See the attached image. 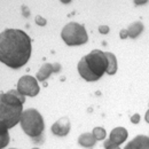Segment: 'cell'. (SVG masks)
I'll return each instance as SVG.
<instances>
[{"label": "cell", "mask_w": 149, "mask_h": 149, "mask_svg": "<svg viewBox=\"0 0 149 149\" xmlns=\"http://www.w3.org/2000/svg\"><path fill=\"white\" fill-rule=\"evenodd\" d=\"M31 56V39L19 29H6L0 33V62L19 69Z\"/></svg>", "instance_id": "cell-1"}, {"label": "cell", "mask_w": 149, "mask_h": 149, "mask_svg": "<svg viewBox=\"0 0 149 149\" xmlns=\"http://www.w3.org/2000/svg\"><path fill=\"white\" fill-rule=\"evenodd\" d=\"M24 95L17 90H10L7 93H0V125L6 129L14 127L21 119L23 112Z\"/></svg>", "instance_id": "cell-2"}, {"label": "cell", "mask_w": 149, "mask_h": 149, "mask_svg": "<svg viewBox=\"0 0 149 149\" xmlns=\"http://www.w3.org/2000/svg\"><path fill=\"white\" fill-rule=\"evenodd\" d=\"M108 60L104 52L94 49L85 55L78 63V72L87 81H96L106 72Z\"/></svg>", "instance_id": "cell-3"}, {"label": "cell", "mask_w": 149, "mask_h": 149, "mask_svg": "<svg viewBox=\"0 0 149 149\" xmlns=\"http://www.w3.org/2000/svg\"><path fill=\"white\" fill-rule=\"evenodd\" d=\"M19 123L24 133L28 134L30 138H32L33 141H39V139H42L45 124L42 116L38 110L32 108L24 110L21 115Z\"/></svg>", "instance_id": "cell-4"}, {"label": "cell", "mask_w": 149, "mask_h": 149, "mask_svg": "<svg viewBox=\"0 0 149 149\" xmlns=\"http://www.w3.org/2000/svg\"><path fill=\"white\" fill-rule=\"evenodd\" d=\"M61 37L68 46H79V45L86 44L88 40L85 26L76 22L68 23L62 29Z\"/></svg>", "instance_id": "cell-5"}, {"label": "cell", "mask_w": 149, "mask_h": 149, "mask_svg": "<svg viewBox=\"0 0 149 149\" xmlns=\"http://www.w3.org/2000/svg\"><path fill=\"white\" fill-rule=\"evenodd\" d=\"M39 84L38 80L32 76H23L17 83V92L22 95L36 96L39 93Z\"/></svg>", "instance_id": "cell-6"}, {"label": "cell", "mask_w": 149, "mask_h": 149, "mask_svg": "<svg viewBox=\"0 0 149 149\" xmlns=\"http://www.w3.org/2000/svg\"><path fill=\"white\" fill-rule=\"evenodd\" d=\"M127 131L124 127H115L110 133L109 140H107L108 143L113 145V146H119L123 142H125V140L127 139Z\"/></svg>", "instance_id": "cell-7"}, {"label": "cell", "mask_w": 149, "mask_h": 149, "mask_svg": "<svg viewBox=\"0 0 149 149\" xmlns=\"http://www.w3.org/2000/svg\"><path fill=\"white\" fill-rule=\"evenodd\" d=\"M70 122L67 117H63V118H60L57 122H55V124H53L52 126V132L53 134H55L57 136H65L69 131H70Z\"/></svg>", "instance_id": "cell-8"}, {"label": "cell", "mask_w": 149, "mask_h": 149, "mask_svg": "<svg viewBox=\"0 0 149 149\" xmlns=\"http://www.w3.org/2000/svg\"><path fill=\"white\" fill-rule=\"evenodd\" d=\"M124 149H149L148 135H138L125 146Z\"/></svg>", "instance_id": "cell-9"}, {"label": "cell", "mask_w": 149, "mask_h": 149, "mask_svg": "<svg viewBox=\"0 0 149 149\" xmlns=\"http://www.w3.org/2000/svg\"><path fill=\"white\" fill-rule=\"evenodd\" d=\"M52 72H54V70H53V64H49V63H45V64H42V67L40 68V70L37 72V77H36V79L39 80V81H45L51 74Z\"/></svg>", "instance_id": "cell-10"}, {"label": "cell", "mask_w": 149, "mask_h": 149, "mask_svg": "<svg viewBox=\"0 0 149 149\" xmlns=\"http://www.w3.org/2000/svg\"><path fill=\"white\" fill-rule=\"evenodd\" d=\"M95 142H96V140L92 133H84L78 138V143L85 148H92L95 145Z\"/></svg>", "instance_id": "cell-11"}, {"label": "cell", "mask_w": 149, "mask_h": 149, "mask_svg": "<svg viewBox=\"0 0 149 149\" xmlns=\"http://www.w3.org/2000/svg\"><path fill=\"white\" fill-rule=\"evenodd\" d=\"M104 55L108 60V67H107L106 72L112 76V74H115L117 72V60H116V56L113 55L112 53H110V52H106Z\"/></svg>", "instance_id": "cell-12"}, {"label": "cell", "mask_w": 149, "mask_h": 149, "mask_svg": "<svg viewBox=\"0 0 149 149\" xmlns=\"http://www.w3.org/2000/svg\"><path fill=\"white\" fill-rule=\"evenodd\" d=\"M143 30V24L141 22H134L130 24L129 29H127V33H129V37L131 38H136Z\"/></svg>", "instance_id": "cell-13"}, {"label": "cell", "mask_w": 149, "mask_h": 149, "mask_svg": "<svg viewBox=\"0 0 149 149\" xmlns=\"http://www.w3.org/2000/svg\"><path fill=\"white\" fill-rule=\"evenodd\" d=\"M9 143V132L8 129L3 127L0 125V149H3L7 147V145Z\"/></svg>", "instance_id": "cell-14"}, {"label": "cell", "mask_w": 149, "mask_h": 149, "mask_svg": "<svg viewBox=\"0 0 149 149\" xmlns=\"http://www.w3.org/2000/svg\"><path fill=\"white\" fill-rule=\"evenodd\" d=\"M92 134H93V136L95 138V140H103L104 138H106V135H107V133H106V130L103 129V127H94L93 131H92Z\"/></svg>", "instance_id": "cell-15"}, {"label": "cell", "mask_w": 149, "mask_h": 149, "mask_svg": "<svg viewBox=\"0 0 149 149\" xmlns=\"http://www.w3.org/2000/svg\"><path fill=\"white\" fill-rule=\"evenodd\" d=\"M36 23H37L38 25H40V26H44V25H46L47 21L44 19V17H41V16L37 15V16H36Z\"/></svg>", "instance_id": "cell-16"}, {"label": "cell", "mask_w": 149, "mask_h": 149, "mask_svg": "<svg viewBox=\"0 0 149 149\" xmlns=\"http://www.w3.org/2000/svg\"><path fill=\"white\" fill-rule=\"evenodd\" d=\"M109 26H107V25H101L100 28H99V31H100V33H103V35H106V33H108L109 32Z\"/></svg>", "instance_id": "cell-17"}, {"label": "cell", "mask_w": 149, "mask_h": 149, "mask_svg": "<svg viewBox=\"0 0 149 149\" xmlns=\"http://www.w3.org/2000/svg\"><path fill=\"white\" fill-rule=\"evenodd\" d=\"M131 122H132L133 124H138V123L140 122V116H139L138 113H134V115L131 117Z\"/></svg>", "instance_id": "cell-18"}, {"label": "cell", "mask_w": 149, "mask_h": 149, "mask_svg": "<svg viewBox=\"0 0 149 149\" xmlns=\"http://www.w3.org/2000/svg\"><path fill=\"white\" fill-rule=\"evenodd\" d=\"M104 148L106 149H120L118 146H113V145H110L108 143L107 141H104Z\"/></svg>", "instance_id": "cell-19"}, {"label": "cell", "mask_w": 149, "mask_h": 149, "mask_svg": "<svg viewBox=\"0 0 149 149\" xmlns=\"http://www.w3.org/2000/svg\"><path fill=\"white\" fill-rule=\"evenodd\" d=\"M119 36H120V39H126V38L129 37L127 30H125V29H124V30H122V31H120V35H119Z\"/></svg>", "instance_id": "cell-20"}, {"label": "cell", "mask_w": 149, "mask_h": 149, "mask_svg": "<svg viewBox=\"0 0 149 149\" xmlns=\"http://www.w3.org/2000/svg\"><path fill=\"white\" fill-rule=\"evenodd\" d=\"M60 69H61V67H60V64H58V63H55V64H53V70H54V72H57V71H60Z\"/></svg>", "instance_id": "cell-21"}, {"label": "cell", "mask_w": 149, "mask_h": 149, "mask_svg": "<svg viewBox=\"0 0 149 149\" xmlns=\"http://www.w3.org/2000/svg\"><path fill=\"white\" fill-rule=\"evenodd\" d=\"M32 149H39V148H32Z\"/></svg>", "instance_id": "cell-22"}, {"label": "cell", "mask_w": 149, "mask_h": 149, "mask_svg": "<svg viewBox=\"0 0 149 149\" xmlns=\"http://www.w3.org/2000/svg\"><path fill=\"white\" fill-rule=\"evenodd\" d=\"M10 149H16V148H10Z\"/></svg>", "instance_id": "cell-23"}]
</instances>
